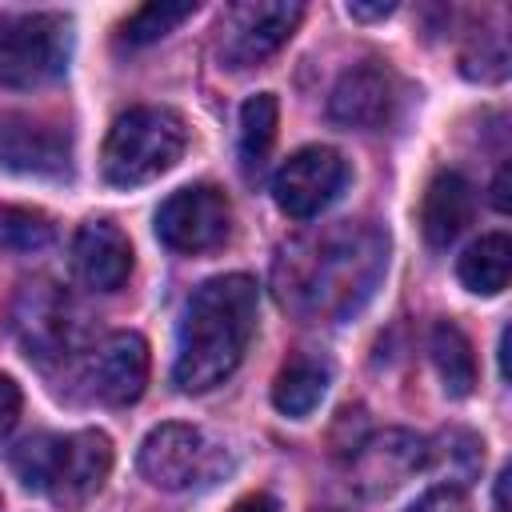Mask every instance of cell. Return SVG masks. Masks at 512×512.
<instances>
[{
	"mask_svg": "<svg viewBox=\"0 0 512 512\" xmlns=\"http://www.w3.org/2000/svg\"><path fill=\"white\" fill-rule=\"evenodd\" d=\"M384 268L388 236L368 220H336L292 236L272 264V284L296 320L340 324L372 300Z\"/></svg>",
	"mask_w": 512,
	"mask_h": 512,
	"instance_id": "6da1fadb",
	"label": "cell"
},
{
	"mask_svg": "<svg viewBox=\"0 0 512 512\" xmlns=\"http://www.w3.org/2000/svg\"><path fill=\"white\" fill-rule=\"evenodd\" d=\"M256 308L260 288L244 272L212 276L188 296L172 360V380L180 392H208L240 368L256 336Z\"/></svg>",
	"mask_w": 512,
	"mask_h": 512,
	"instance_id": "7a4b0ae2",
	"label": "cell"
},
{
	"mask_svg": "<svg viewBox=\"0 0 512 512\" xmlns=\"http://www.w3.org/2000/svg\"><path fill=\"white\" fill-rule=\"evenodd\" d=\"M24 488L48 492L56 504H84L96 496L112 472V440L96 428L84 432H36L20 440L8 456Z\"/></svg>",
	"mask_w": 512,
	"mask_h": 512,
	"instance_id": "3957f363",
	"label": "cell"
},
{
	"mask_svg": "<svg viewBox=\"0 0 512 512\" xmlns=\"http://www.w3.org/2000/svg\"><path fill=\"white\" fill-rule=\"evenodd\" d=\"M184 148H188L184 120L172 108L144 104V108H128L124 116H116V124L108 128L104 152H100V168L108 184L136 188L176 168Z\"/></svg>",
	"mask_w": 512,
	"mask_h": 512,
	"instance_id": "277c9868",
	"label": "cell"
},
{
	"mask_svg": "<svg viewBox=\"0 0 512 512\" xmlns=\"http://www.w3.org/2000/svg\"><path fill=\"white\" fill-rule=\"evenodd\" d=\"M72 52L68 20L56 12L0 16V88H44L64 76Z\"/></svg>",
	"mask_w": 512,
	"mask_h": 512,
	"instance_id": "5b68a950",
	"label": "cell"
},
{
	"mask_svg": "<svg viewBox=\"0 0 512 512\" xmlns=\"http://www.w3.org/2000/svg\"><path fill=\"white\" fill-rule=\"evenodd\" d=\"M136 464H140V476L152 488H160V492H188L196 484H212L228 468V456L200 428L168 420V424H156L144 436Z\"/></svg>",
	"mask_w": 512,
	"mask_h": 512,
	"instance_id": "8992f818",
	"label": "cell"
},
{
	"mask_svg": "<svg viewBox=\"0 0 512 512\" xmlns=\"http://www.w3.org/2000/svg\"><path fill=\"white\" fill-rule=\"evenodd\" d=\"M304 16L300 0H240L228 4L220 16V36H216V56L224 68H256L264 64L276 48L288 44Z\"/></svg>",
	"mask_w": 512,
	"mask_h": 512,
	"instance_id": "52a82bcc",
	"label": "cell"
},
{
	"mask_svg": "<svg viewBox=\"0 0 512 512\" xmlns=\"http://www.w3.org/2000/svg\"><path fill=\"white\" fill-rule=\"evenodd\" d=\"M12 332L32 360L48 364V360H64L76 352L84 324H80V308L60 284L28 280L20 284L12 300Z\"/></svg>",
	"mask_w": 512,
	"mask_h": 512,
	"instance_id": "ba28073f",
	"label": "cell"
},
{
	"mask_svg": "<svg viewBox=\"0 0 512 512\" xmlns=\"http://www.w3.org/2000/svg\"><path fill=\"white\" fill-rule=\"evenodd\" d=\"M348 184V164L336 148L328 144H308L292 152L276 176H272V200L284 216L292 220H312L320 216Z\"/></svg>",
	"mask_w": 512,
	"mask_h": 512,
	"instance_id": "9c48e42d",
	"label": "cell"
},
{
	"mask_svg": "<svg viewBox=\"0 0 512 512\" xmlns=\"http://www.w3.org/2000/svg\"><path fill=\"white\" fill-rule=\"evenodd\" d=\"M228 228H232L228 196L220 188H212V184L176 188L156 208V236H160V244H168L172 252H184V256L212 252L216 244H224Z\"/></svg>",
	"mask_w": 512,
	"mask_h": 512,
	"instance_id": "30bf717a",
	"label": "cell"
},
{
	"mask_svg": "<svg viewBox=\"0 0 512 512\" xmlns=\"http://www.w3.org/2000/svg\"><path fill=\"white\" fill-rule=\"evenodd\" d=\"M396 104H400V80L380 60L352 64L332 84V96H328L332 120L344 124V128H360V132L384 128L396 116Z\"/></svg>",
	"mask_w": 512,
	"mask_h": 512,
	"instance_id": "8fae6325",
	"label": "cell"
},
{
	"mask_svg": "<svg viewBox=\"0 0 512 512\" xmlns=\"http://www.w3.org/2000/svg\"><path fill=\"white\" fill-rule=\"evenodd\" d=\"M428 464V440L408 428H384L352 448V484L364 496H388Z\"/></svg>",
	"mask_w": 512,
	"mask_h": 512,
	"instance_id": "7c38bea8",
	"label": "cell"
},
{
	"mask_svg": "<svg viewBox=\"0 0 512 512\" xmlns=\"http://www.w3.org/2000/svg\"><path fill=\"white\" fill-rule=\"evenodd\" d=\"M68 132L28 112H0V160L12 172L28 176H60L68 172Z\"/></svg>",
	"mask_w": 512,
	"mask_h": 512,
	"instance_id": "4fadbf2b",
	"label": "cell"
},
{
	"mask_svg": "<svg viewBox=\"0 0 512 512\" xmlns=\"http://www.w3.org/2000/svg\"><path fill=\"white\" fill-rule=\"evenodd\" d=\"M148 368H152L148 340L140 332H112L92 352L88 384H92L96 400H104L112 408H124V404L140 400V392L148 384Z\"/></svg>",
	"mask_w": 512,
	"mask_h": 512,
	"instance_id": "5bb4252c",
	"label": "cell"
},
{
	"mask_svg": "<svg viewBox=\"0 0 512 512\" xmlns=\"http://www.w3.org/2000/svg\"><path fill=\"white\" fill-rule=\"evenodd\" d=\"M72 268L96 292L124 288L132 272V244L112 220H84L72 240Z\"/></svg>",
	"mask_w": 512,
	"mask_h": 512,
	"instance_id": "9a60e30c",
	"label": "cell"
},
{
	"mask_svg": "<svg viewBox=\"0 0 512 512\" xmlns=\"http://www.w3.org/2000/svg\"><path fill=\"white\" fill-rule=\"evenodd\" d=\"M476 212V188L460 172H436L420 200V232L432 248H448Z\"/></svg>",
	"mask_w": 512,
	"mask_h": 512,
	"instance_id": "2e32d148",
	"label": "cell"
},
{
	"mask_svg": "<svg viewBox=\"0 0 512 512\" xmlns=\"http://www.w3.org/2000/svg\"><path fill=\"white\" fill-rule=\"evenodd\" d=\"M456 276L468 292L476 296H496L508 288L512 276V240L504 232H488L480 240H472L456 264Z\"/></svg>",
	"mask_w": 512,
	"mask_h": 512,
	"instance_id": "e0dca14e",
	"label": "cell"
},
{
	"mask_svg": "<svg viewBox=\"0 0 512 512\" xmlns=\"http://www.w3.org/2000/svg\"><path fill=\"white\" fill-rule=\"evenodd\" d=\"M328 380H332V368L320 356H292L276 372V384H272L276 412H284V416H308L324 400Z\"/></svg>",
	"mask_w": 512,
	"mask_h": 512,
	"instance_id": "ac0fdd59",
	"label": "cell"
},
{
	"mask_svg": "<svg viewBox=\"0 0 512 512\" xmlns=\"http://www.w3.org/2000/svg\"><path fill=\"white\" fill-rule=\"evenodd\" d=\"M428 352H432V364L440 372V384L448 396H468L472 384H476V356H472V344L468 336L452 324V320H436L432 324V336H428Z\"/></svg>",
	"mask_w": 512,
	"mask_h": 512,
	"instance_id": "d6986e66",
	"label": "cell"
},
{
	"mask_svg": "<svg viewBox=\"0 0 512 512\" xmlns=\"http://www.w3.org/2000/svg\"><path fill=\"white\" fill-rule=\"evenodd\" d=\"M276 124H280V100L272 92H256L240 108V160L248 172H256L276 144Z\"/></svg>",
	"mask_w": 512,
	"mask_h": 512,
	"instance_id": "ffe728a7",
	"label": "cell"
},
{
	"mask_svg": "<svg viewBox=\"0 0 512 512\" xmlns=\"http://www.w3.org/2000/svg\"><path fill=\"white\" fill-rule=\"evenodd\" d=\"M56 236L52 216L40 208H24V204H0V252H40L48 248Z\"/></svg>",
	"mask_w": 512,
	"mask_h": 512,
	"instance_id": "44dd1931",
	"label": "cell"
},
{
	"mask_svg": "<svg viewBox=\"0 0 512 512\" xmlns=\"http://www.w3.org/2000/svg\"><path fill=\"white\" fill-rule=\"evenodd\" d=\"M196 12V0H152V4H144V8H136L128 20H124V40L128 44H156L160 36H168V32H176L188 16Z\"/></svg>",
	"mask_w": 512,
	"mask_h": 512,
	"instance_id": "7402d4cb",
	"label": "cell"
},
{
	"mask_svg": "<svg viewBox=\"0 0 512 512\" xmlns=\"http://www.w3.org/2000/svg\"><path fill=\"white\" fill-rule=\"evenodd\" d=\"M480 460H484V444L472 432H460V428L444 432L440 444H428V464H448L456 488L480 468Z\"/></svg>",
	"mask_w": 512,
	"mask_h": 512,
	"instance_id": "603a6c76",
	"label": "cell"
},
{
	"mask_svg": "<svg viewBox=\"0 0 512 512\" xmlns=\"http://www.w3.org/2000/svg\"><path fill=\"white\" fill-rule=\"evenodd\" d=\"M464 60V76L472 80H504L508 72V48H504V32H480L472 36Z\"/></svg>",
	"mask_w": 512,
	"mask_h": 512,
	"instance_id": "cb8c5ba5",
	"label": "cell"
},
{
	"mask_svg": "<svg viewBox=\"0 0 512 512\" xmlns=\"http://www.w3.org/2000/svg\"><path fill=\"white\" fill-rule=\"evenodd\" d=\"M408 512H468V496L456 484H436L416 504H408Z\"/></svg>",
	"mask_w": 512,
	"mask_h": 512,
	"instance_id": "d4e9b609",
	"label": "cell"
},
{
	"mask_svg": "<svg viewBox=\"0 0 512 512\" xmlns=\"http://www.w3.org/2000/svg\"><path fill=\"white\" fill-rule=\"evenodd\" d=\"M16 416H20V388L12 376H0V440L16 428Z\"/></svg>",
	"mask_w": 512,
	"mask_h": 512,
	"instance_id": "484cf974",
	"label": "cell"
},
{
	"mask_svg": "<svg viewBox=\"0 0 512 512\" xmlns=\"http://www.w3.org/2000/svg\"><path fill=\"white\" fill-rule=\"evenodd\" d=\"M392 12H396L392 0H376V4L352 0V4H348V16H352V20H384V16H392Z\"/></svg>",
	"mask_w": 512,
	"mask_h": 512,
	"instance_id": "4316f807",
	"label": "cell"
},
{
	"mask_svg": "<svg viewBox=\"0 0 512 512\" xmlns=\"http://www.w3.org/2000/svg\"><path fill=\"white\" fill-rule=\"evenodd\" d=\"M232 512H280V504L268 496V492H248L232 504Z\"/></svg>",
	"mask_w": 512,
	"mask_h": 512,
	"instance_id": "83f0119b",
	"label": "cell"
},
{
	"mask_svg": "<svg viewBox=\"0 0 512 512\" xmlns=\"http://www.w3.org/2000/svg\"><path fill=\"white\" fill-rule=\"evenodd\" d=\"M508 176H512V168L504 164V168L496 172V184H492V204H496V212H508Z\"/></svg>",
	"mask_w": 512,
	"mask_h": 512,
	"instance_id": "f1b7e54d",
	"label": "cell"
},
{
	"mask_svg": "<svg viewBox=\"0 0 512 512\" xmlns=\"http://www.w3.org/2000/svg\"><path fill=\"white\" fill-rule=\"evenodd\" d=\"M504 488H508V468H504V472L496 476V508H500V512H508V500H504Z\"/></svg>",
	"mask_w": 512,
	"mask_h": 512,
	"instance_id": "f546056e",
	"label": "cell"
},
{
	"mask_svg": "<svg viewBox=\"0 0 512 512\" xmlns=\"http://www.w3.org/2000/svg\"><path fill=\"white\" fill-rule=\"evenodd\" d=\"M0 508H4V500H0Z\"/></svg>",
	"mask_w": 512,
	"mask_h": 512,
	"instance_id": "4dcf8cb0",
	"label": "cell"
}]
</instances>
